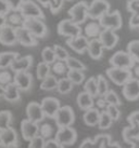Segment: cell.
Returning a JSON list of instances; mask_svg holds the SVG:
<instances>
[{
	"instance_id": "1",
	"label": "cell",
	"mask_w": 139,
	"mask_h": 148,
	"mask_svg": "<svg viewBox=\"0 0 139 148\" xmlns=\"http://www.w3.org/2000/svg\"><path fill=\"white\" fill-rule=\"evenodd\" d=\"M110 3L106 0H92L91 3L88 4L87 14L91 20L99 21L106 13L110 12Z\"/></svg>"
},
{
	"instance_id": "2",
	"label": "cell",
	"mask_w": 139,
	"mask_h": 148,
	"mask_svg": "<svg viewBox=\"0 0 139 148\" xmlns=\"http://www.w3.org/2000/svg\"><path fill=\"white\" fill-rule=\"evenodd\" d=\"M99 23L103 29H111V30L115 32L122 27V15L117 10L113 11V12H108L99 20Z\"/></svg>"
},
{
	"instance_id": "3",
	"label": "cell",
	"mask_w": 139,
	"mask_h": 148,
	"mask_svg": "<svg viewBox=\"0 0 139 148\" xmlns=\"http://www.w3.org/2000/svg\"><path fill=\"white\" fill-rule=\"evenodd\" d=\"M23 27L27 29L35 38H44L48 34L47 25L44 20L40 18H26Z\"/></svg>"
},
{
	"instance_id": "4",
	"label": "cell",
	"mask_w": 139,
	"mask_h": 148,
	"mask_svg": "<svg viewBox=\"0 0 139 148\" xmlns=\"http://www.w3.org/2000/svg\"><path fill=\"white\" fill-rule=\"evenodd\" d=\"M110 64L111 67H116V68H122V69H131V67L135 64V61L127 53V51H117L111 56Z\"/></svg>"
},
{
	"instance_id": "5",
	"label": "cell",
	"mask_w": 139,
	"mask_h": 148,
	"mask_svg": "<svg viewBox=\"0 0 139 148\" xmlns=\"http://www.w3.org/2000/svg\"><path fill=\"white\" fill-rule=\"evenodd\" d=\"M106 76L116 86H124L125 83L133 78L131 69H122L116 67H110L106 69Z\"/></svg>"
},
{
	"instance_id": "6",
	"label": "cell",
	"mask_w": 139,
	"mask_h": 148,
	"mask_svg": "<svg viewBox=\"0 0 139 148\" xmlns=\"http://www.w3.org/2000/svg\"><path fill=\"white\" fill-rule=\"evenodd\" d=\"M87 10H88V3L86 1H79L70 9L69 14L71 16L70 20L77 25L84 24L88 17Z\"/></svg>"
},
{
	"instance_id": "7",
	"label": "cell",
	"mask_w": 139,
	"mask_h": 148,
	"mask_svg": "<svg viewBox=\"0 0 139 148\" xmlns=\"http://www.w3.org/2000/svg\"><path fill=\"white\" fill-rule=\"evenodd\" d=\"M54 121L58 127H71L75 121V114L71 106H61L54 117Z\"/></svg>"
},
{
	"instance_id": "8",
	"label": "cell",
	"mask_w": 139,
	"mask_h": 148,
	"mask_svg": "<svg viewBox=\"0 0 139 148\" xmlns=\"http://www.w3.org/2000/svg\"><path fill=\"white\" fill-rule=\"evenodd\" d=\"M83 33L81 26L75 24L71 20H63L58 24V34L64 37L75 38L81 36Z\"/></svg>"
},
{
	"instance_id": "9",
	"label": "cell",
	"mask_w": 139,
	"mask_h": 148,
	"mask_svg": "<svg viewBox=\"0 0 139 148\" xmlns=\"http://www.w3.org/2000/svg\"><path fill=\"white\" fill-rule=\"evenodd\" d=\"M20 11L25 18H45V14L41 8L33 0H24L20 8Z\"/></svg>"
},
{
	"instance_id": "10",
	"label": "cell",
	"mask_w": 139,
	"mask_h": 148,
	"mask_svg": "<svg viewBox=\"0 0 139 148\" xmlns=\"http://www.w3.org/2000/svg\"><path fill=\"white\" fill-rule=\"evenodd\" d=\"M56 140L63 146L73 145L77 140V132L72 127H59L56 133Z\"/></svg>"
},
{
	"instance_id": "11",
	"label": "cell",
	"mask_w": 139,
	"mask_h": 148,
	"mask_svg": "<svg viewBox=\"0 0 139 148\" xmlns=\"http://www.w3.org/2000/svg\"><path fill=\"white\" fill-rule=\"evenodd\" d=\"M41 108H42V111L45 114L46 117L48 118H53L56 115L58 114L59 109L61 108V104H60V101L56 97H45V99L41 101Z\"/></svg>"
},
{
	"instance_id": "12",
	"label": "cell",
	"mask_w": 139,
	"mask_h": 148,
	"mask_svg": "<svg viewBox=\"0 0 139 148\" xmlns=\"http://www.w3.org/2000/svg\"><path fill=\"white\" fill-rule=\"evenodd\" d=\"M13 83L20 89V91H28L33 84V76L28 71L15 73Z\"/></svg>"
},
{
	"instance_id": "13",
	"label": "cell",
	"mask_w": 139,
	"mask_h": 148,
	"mask_svg": "<svg viewBox=\"0 0 139 148\" xmlns=\"http://www.w3.org/2000/svg\"><path fill=\"white\" fill-rule=\"evenodd\" d=\"M98 39L101 42L103 49L106 50L113 49L119 42V36L116 35L114 30H111V29H103Z\"/></svg>"
},
{
	"instance_id": "14",
	"label": "cell",
	"mask_w": 139,
	"mask_h": 148,
	"mask_svg": "<svg viewBox=\"0 0 139 148\" xmlns=\"http://www.w3.org/2000/svg\"><path fill=\"white\" fill-rule=\"evenodd\" d=\"M26 115H27V119L36 123L41 122L46 117L42 111L41 105L37 102H31L26 106Z\"/></svg>"
},
{
	"instance_id": "15",
	"label": "cell",
	"mask_w": 139,
	"mask_h": 148,
	"mask_svg": "<svg viewBox=\"0 0 139 148\" xmlns=\"http://www.w3.org/2000/svg\"><path fill=\"white\" fill-rule=\"evenodd\" d=\"M123 95L128 101L139 99V80L131 78L123 86Z\"/></svg>"
},
{
	"instance_id": "16",
	"label": "cell",
	"mask_w": 139,
	"mask_h": 148,
	"mask_svg": "<svg viewBox=\"0 0 139 148\" xmlns=\"http://www.w3.org/2000/svg\"><path fill=\"white\" fill-rule=\"evenodd\" d=\"M39 125L36 122H33L28 119H24L21 122V132L25 140H31L38 135Z\"/></svg>"
},
{
	"instance_id": "17",
	"label": "cell",
	"mask_w": 139,
	"mask_h": 148,
	"mask_svg": "<svg viewBox=\"0 0 139 148\" xmlns=\"http://www.w3.org/2000/svg\"><path fill=\"white\" fill-rule=\"evenodd\" d=\"M0 143L7 145V146H10L12 148L17 147L19 136H17V131L11 127L0 131Z\"/></svg>"
},
{
	"instance_id": "18",
	"label": "cell",
	"mask_w": 139,
	"mask_h": 148,
	"mask_svg": "<svg viewBox=\"0 0 139 148\" xmlns=\"http://www.w3.org/2000/svg\"><path fill=\"white\" fill-rule=\"evenodd\" d=\"M66 45H69L73 51H75L76 53L83 54L84 52L87 51V48H88V45H89V39H87L84 35H81L78 37L67 39Z\"/></svg>"
},
{
	"instance_id": "19",
	"label": "cell",
	"mask_w": 139,
	"mask_h": 148,
	"mask_svg": "<svg viewBox=\"0 0 139 148\" xmlns=\"http://www.w3.org/2000/svg\"><path fill=\"white\" fill-rule=\"evenodd\" d=\"M17 33V40L19 43H21L24 47H35L38 45L37 38H35L29 33L25 27H20V28L15 29Z\"/></svg>"
},
{
	"instance_id": "20",
	"label": "cell",
	"mask_w": 139,
	"mask_h": 148,
	"mask_svg": "<svg viewBox=\"0 0 139 148\" xmlns=\"http://www.w3.org/2000/svg\"><path fill=\"white\" fill-rule=\"evenodd\" d=\"M25 20L26 18L20 10H17V11L10 10L8 14L6 15V25H8L14 29H17L24 26Z\"/></svg>"
},
{
	"instance_id": "21",
	"label": "cell",
	"mask_w": 139,
	"mask_h": 148,
	"mask_svg": "<svg viewBox=\"0 0 139 148\" xmlns=\"http://www.w3.org/2000/svg\"><path fill=\"white\" fill-rule=\"evenodd\" d=\"M82 30L83 33H84V36L87 39L91 40V39H97V38H99L101 32L103 30V28L101 27L99 21H94L92 20V21L86 23Z\"/></svg>"
},
{
	"instance_id": "22",
	"label": "cell",
	"mask_w": 139,
	"mask_h": 148,
	"mask_svg": "<svg viewBox=\"0 0 139 148\" xmlns=\"http://www.w3.org/2000/svg\"><path fill=\"white\" fill-rule=\"evenodd\" d=\"M17 42L15 29L6 25L0 30V43L3 45H14Z\"/></svg>"
},
{
	"instance_id": "23",
	"label": "cell",
	"mask_w": 139,
	"mask_h": 148,
	"mask_svg": "<svg viewBox=\"0 0 139 148\" xmlns=\"http://www.w3.org/2000/svg\"><path fill=\"white\" fill-rule=\"evenodd\" d=\"M32 65H33V56L26 55L24 58H17L12 63V65L10 66V68L15 74V73H21V71H27Z\"/></svg>"
},
{
	"instance_id": "24",
	"label": "cell",
	"mask_w": 139,
	"mask_h": 148,
	"mask_svg": "<svg viewBox=\"0 0 139 148\" xmlns=\"http://www.w3.org/2000/svg\"><path fill=\"white\" fill-rule=\"evenodd\" d=\"M111 142V136L108 134H100L95 137L94 140H91L90 138H86L82 143L85 148H103L104 144L110 143Z\"/></svg>"
},
{
	"instance_id": "25",
	"label": "cell",
	"mask_w": 139,
	"mask_h": 148,
	"mask_svg": "<svg viewBox=\"0 0 139 148\" xmlns=\"http://www.w3.org/2000/svg\"><path fill=\"white\" fill-rule=\"evenodd\" d=\"M87 52L89 56L94 60H99L102 58L103 54V47L98 38L97 39H91L89 40V45L87 48Z\"/></svg>"
},
{
	"instance_id": "26",
	"label": "cell",
	"mask_w": 139,
	"mask_h": 148,
	"mask_svg": "<svg viewBox=\"0 0 139 148\" xmlns=\"http://www.w3.org/2000/svg\"><path fill=\"white\" fill-rule=\"evenodd\" d=\"M129 123H131L129 127L123 130V138L128 144H131V140L139 138V123L135 121H131Z\"/></svg>"
},
{
	"instance_id": "27",
	"label": "cell",
	"mask_w": 139,
	"mask_h": 148,
	"mask_svg": "<svg viewBox=\"0 0 139 148\" xmlns=\"http://www.w3.org/2000/svg\"><path fill=\"white\" fill-rule=\"evenodd\" d=\"M77 105L83 110H88L95 106V97H92L87 92H81L77 95Z\"/></svg>"
},
{
	"instance_id": "28",
	"label": "cell",
	"mask_w": 139,
	"mask_h": 148,
	"mask_svg": "<svg viewBox=\"0 0 139 148\" xmlns=\"http://www.w3.org/2000/svg\"><path fill=\"white\" fill-rule=\"evenodd\" d=\"M20 89L14 83H10L7 86H4L3 97L8 102H10V103H15V102H17L20 99Z\"/></svg>"
},
{
	"instance_id": "29",
	"label": "cell",
	"mask_w": 139,
	"mask_h": 148,
	"mask_svg": "<svg viewBox=\"0 0 139 148\" xmlns=\"http://www.w3.org/2000/svg\"><path fill=\"white\" fill-rule=\"evenodd\" d=\"M99 118H100V111L96 108V107H92L88 110L85 111V114L83 116V119H84V122L89 125V127H95L97 125L99 122Z\"/></svg>"
},
{
	"instance_id": "30",
	"label": "cell",
	"mask_w": 139,
	"mask_h": 148,
	"mask_svg": "<svg viewBox=\"0 0 139 148\" xmlns=\"http://www.w3.org/2000/svg\"><path fill=\"white\" fill-rule=\"evenodd\" d=\"M17 58H19L17 52H1L0 53V69L9 68Z\"/></svg>"
},
{
	"instance_id": "31",
	"label": "cell",
	"mask_w": 139,
	"mask_h": 148,
	"mask_svg": "<svg viewBox=\"0 0 139 148\" xmlns=\"http://www.w3.org/2000/svg\"><path fill=\"white\" fill-rule=\"evenodd\" d=\"M58 80L56 76L49 75L46 79H44L40 83V89L45 91H52L56 90L58 86Z\"/></svg>"
},
{
	"instance_id": "32",
	"label": "cell",
	"mask_w": 139,
	"mask_h": 148,
	"mask_svg": "<svg viewBox=\"0 0 139 148\" xmlns=\"http://www.w3.org/2000/svg\"><path fill=\"white\" fill-rule=\"evenodd\" d=\"M50 68H51V73L53 74V76H63V75H66V73L69 71L65 62L58 61V60L50 65Z\"/></svg>"
},
{
	"instance_id": "33",
	"label": "cell",
	"mask_w": 139,
	"mask_h": 148,
	"mask_svg": "<svg viewBox=\"0 0 139 148\" xmlns=\"http://www.w3.org/2000/svg\"><path fill=\"white\" fill-rule=\"evenodd\" d=\"M66 78L73 84H81L85 80V74L84 71H79V70H69L66 73Z\"/></svg>"
},
{
	"instance_id": "34",
	"label": "cell",
	"mask_w": 139,
	"mask_h": 148,
	"mask_svg": "<svg viewBox=\"0 0 139 148\" xmlns=\"http://www.w3.org/2000/svg\"><path fill=\"white\" fill-rule=\"evenodd\" d=\"M73 86L74 84L70 81L69 79L66 78V77H63V78L58 80L57 90L60 94H67V93H70L72 91Z\"/></svg>"
},
{
	"instance_id": "35",
	"label": "cell",
	"mask_w": 139,
	"mask_h": 148,
	"mask_svg": "<svg viewBox=\"0 0 139 148\" xmlns=\"http://www.w3.org/2000/svg\"><path fill=\"white\" fill-rule=\"evenodd\" d=\"M84 91L90 94L92 97L98 96V88H97V78L90 77L84 84Z\"/></svg>"
},
{
	"instance_id": "36",
	"label": "cell",
	"mask_w": 139,
	"mask_h": 148,
	"mask_svg": "<svg viewBox=\"0 0 139 148\" xmlns=\"http://www.w3.org/2000/svg\"><path fill=\"white\" fill-rule=\"evenodd\" d=\"M41 58H42V62L48 64V65H51L56 62L57 58H56V53L53 51V48L46 47L45 49L41 51Z\"/></svg>"
},
{
	"instance_id": "37",
	"label": "cell",
	"mask_w": 139,
	"mask_h": 148,
	"mask_svg": "<svg viewBox=\"0 0 139 148\" xmlns=\"http://www.w3.org/2000/svg\"><path fill=\"white\" fill-rule=\"evenodd\" d=\"M65 64L67 66L69 70H79V71H85L86 70V66L84 63H82L79 60L70 56L65 61Z\"/></svg>"
},
{
	"instance_id": "38",
	"label": "cell",
	"mask_w": 139,
	"mask_h": 148,
	"mask_svg": "<svg viewBox=\"0 0 139 148\" xmlns=\"http://www.w3.org/2000/svg\"><path fill=\"white\" fill-rule=\"evenodd\" d=\"M14 75L12 74V70H9L8 68L0 69V86H7L10 83H13Z\"/></svg>"
},
{
	"instance_id": "39",
	"label": "cell",
	"mask_w": 139,
	"mask_h": 148,
	"mask_svg": "<svg viewBox=\"0 0 139 148\" xmlns=\"http://www.w3.org/2000/svg\"><path fill=\"white\" fill-rule=\"evenodd\" d=\"M51 73V68H50V65L48 64H46L44 62H40L38 65H37V68H36V76L37 78L39 79V80H44L46 79Z\"/></svg>"
},
{
	"instance_id": "40",
	"label": "cell",
	"mask_w": 139,
	"mask_h": 148,
	"mask_svg": "<svg viewBox=\"0 0 139 148\" xmlns=\"http://www.w3.org/2000/svg\"><path fill=\"white\" fill-rule=\"evenodd\" d=\"M12 112L9 110L0 111V131L4 129L10 127V124L12 122Z\"/></svg>"
},
{
	"instance_id": "41",
	"label": "cell",
	"mask_w": 139,
	"mask_h": 148,
	"mask_svg": "<svg viewBox=\"0 0 139 148\" xmlns=\"http://www.w3.org/2000/svg\"><path fill=\"white\" fill-rule=\"evenodd\" d=\"M53 132V127L50 123H42L39 125V129H38V135L42 137L45 140H50L51 136H52Z\"/></svg>"
},
{
	"instance_id": "42",
	"label": "cell",
	"mask_w": 139,
	"mask_h": 148,
	"mask_svg": "<svg viewBox=\"0 0 139 148\" xmlns=\"http://www.w3.org/2000/svg\"><path fill=\"white\" fill-rule=\"evenodd\" d=\"M127 53L135 62H139V40H133L127 45Z\"/></svg>"
},
{
	"instance_id": "43",
	"label": "cell",
	"mask_w": 139,
	"mask_h": 148,
	"mask_svg": "<svg viewBox=\"0 0 139 148\" xmlns=\"http://www.w3.org/2000/svg\"><path fill=\"white\" fill-rule=\"evenodd\" d=\"M113 123V120L110 116L108 115L106 111H101L100 112V118H99V122H98V127L99 129L101 130H108L109 127H111Z\"/></svg>"
},
{
	"instance_id": "44",
	"label": "cell",
	"mask_w": 139,
	"mask_h": 148,
	"mask_svg": "<svg viewBox=\"0 0 139 148\" xmlns=\"http://www.w3.org/2000/svg\"><path fill=\"white\" fill-rule=\"evenodd\" d=\"M97 88H98V96H104L108 93V91L110 90L109 83L102 75H99L97 77Z\"/></svg>"
},
{
	"instance_id": "45",
	"label": "cell",
	"mask_w": 139,
	"mask_h": 148,
	"mask_svg": "<svg viewBox=\"0 0 139 148\" xmlns=\"http://www.w3.org/2000/svg\"><path fill=\"white\" fill-rule=\"evenodd\" d=\"M53 48V51H54V53H56V58H57L58 61H62V62H65L66 60L70 58V54L69 52L66 51L63 47L59 45H54L52 47Z\"/></svg>"
},
{
	"instance_id": "46",
	"label": "cell",
	"mask_w": 139,
	"mask_h": 148,
	"mask_svg": "<svg viewBox=\"0 0 139 148\" xmlns=\"http://www.w3.org/2000/svg\"><path fill=\"white\" fill-rule=\"evenodd\" d=\"M104 99L109 105H115V106H120L121 105V99H120L119 95L115 93L113 90H109L104 96Z\"/></svg>"
},
{
	"instance_id": "47",
	"label": "cell",
	"mask_w": 139,
	"mask_h": 148,
	"mask_svg": "<svg viewBox=\"0 0 139 148\" xmlns=\"http://www.w3.org/2000/svg\"><path fill=\"white\" fill-rule=\"evenodd\" d=\"M106 111L108 112V115L110 116L113 121L120 119L121 117V111L119 109V106H115V105H108Z\"/></svg>"
},
{
	"instance_id": "48",
	"label": "cell",
	"mask_w": 139,
	"mask_h": 148,
	"mask_svg": "<svg viewBox=\"0 0 139 148\" xmlns=\"http://www.w3.org/2000/svg\"><path fill=\"white\" fill-rule=\"evenodd\" d=\"M126 7L133 15H139V0H128Z\"/></svg>"
},
{
	"instance_id": "49",
	"label": "cell",
	"mask_w": 139,
	"mask_h": 148,
	"mask_svg": "<svg viewBox=\"0 0 139 148\" xmlns=\"http://www.w3.org/2000/svg\"><path fill=\"white\" fill-rule=\"evenodd\" d=\"M45 144L46 140L39 135H37L36 137H34L33 140H29L28 148H45Z\"/></svg>"
},
{
	"instance_id": "50",
	"label": "cell",
	"mask_w": 139,
	"mask_h": 148,
	"mask_svg": "<svg viewBox=\"0 0 139 148\" xmlns=\"http://www.w3.org/2000/svg\"><path fill=\"white\" fill-rule=\"evenodd\" d=\"M95 105H96V108L101 112V111H106V107H108L109 104L106 103V101L104 99L103 96H97V99H96V102H95Z\"/></svg>"
},
{
	"instance_id": "51",
	"label": "cell",
	"mask_w": 139,
	"mask_h": 148,
	"mask_svg": "<svg viewBox=\"0 0 139 148\" xmlns=\"http://www.w3.org/2000/svg\"><path fill=\"white\" fill-rule=\"evenodd\" d=\"M6 2H7L10 10L17 11V10H20L21 5L24 2V0H6Z\"/></svg>"
},
{
	"instance_id": "52",
	"label": "cell",
	"mask_w": 139,
	"mask_h": 148,
	"mask_svg": "<svg viewBox=\"0 0 139 148\" xmlns=\"http://www.w3.org/2000/svg\"><path fill=\"white\" fill-rule=\"evenodd\" d=\"M45 148H64V146L60 144L56 138H50L46 140Z\"/></svg>"
},
{
	"instance_id": "53",
	"label": "cell",
	"mask_w": 139,
	"mask_h": 148,
	"mask_svg": "<svg viewBox=\"0 0 139 148\" xmlns=\"http://www.w3.org/2000/svg\"><path fill=\"white\" fill-rule=\"evenodd\" d=\"M9 11H10V9H9L6 0H0V14L6 16L9 13Z\"/></svg>"
},
{
	"instance_id": "54",
	"label": "cell",
	"mask_w": 139,
	"mask_h": 148,
	"mask_svg": "<svg viewBox=\"0 0 139 148\" xmlns=\"http://www.w3.org/2000/svg\"><path fill=\"white\" fill-rule=\"evenodd\" d=\"M129 27L139 28V15H131V20H129Z\"/></svg>"
},
{
	"instance_id": "55",
	"label": "cell",
	"mask_w": 139,
	"mask_h": 148,
	"mask_svg": "<svg viewBox=\"0 0 139 148\" xmlns=\"http://www.w3.org/2000/svg\"><path fill=\"white\" fill-rule=\"evenodd\" d=\"M131 76H133V78L139 80V62H135L134 66L131 67Z\"/></svg>"
},
{
	"instance_id": "56",
	"label": "cell",
	"mask_w": 139,
	"mask_h": 148,
	"mask_svg": "<svg viewBox=\"0 0 139 148\" xmlns=\"http://www.w3.org/2000/svg\"><path fill=\"white\" fill-rule=\"evenodd\" d=\"M127 121L128 122H131V121H135L137 123H139V110L138 111H134L131 112V115L127 117Z\"/></svg>"
},
{
	"instance_id": "57",
	"label": "cell",
	"mask_w": 139,
	"mask_h": 148,
	"mask_svg": "<svg viewBox=\"0 0 139 148\" xmlns=\"http://www.w3.org/2000/svg\"><path fill=\"white\" fill-rule=\"evenodd\" d=\"M103 148H121V146H120L117 143H106V144H104V146H103Z\"/></svg>"
},
{
	"instance_id": "58",
	"label": "cell",
	"mask_w": 139,
	"mask_h": 148,
	"mask_svg": "<svg viewBox=\"0 0 139 148\" xmlns=\"http://www.w3.org/2000/svg\"><path fill=\"white\" fill-rule=\"evenodd\" d=\"M6 26V16L0 14V30Z\"/></svg>"
},
{
	"instance_id": "59",
	"label": "cell",
	"mask_w": 139,
	"mask_h": 148,
	"mask_svg": "<svg viewBox=\"0 0 139 148\" xmlns=\"http://www.w3.org/2000/svg\"><path fill=\"white\" fill-rule=\"evenodd\" d=\"M131 148H139V138L131 140Z\"/></svg>"
},
{
	"instance_id": "60",
	"label": "cell",
	"mask_w": 139,
	"mask_h": 148,
	"mask_svg": "<svg viewBox=\"0 0 139 148\" xmlns=\"http://www.w3.org/2000/svg\"><path fill=\"white\" fill-rule=\"evenodd\" d=\"M3 94H4V88L0 86V97H2Z\"/></svg>"
},
{
	"instance_id": "61",
	"label": "cell",
	"mask_w": 139,
	"mask_h": 148,
	"mask_svg": "<svg viewBox=\"0 0 139 148\" xmlns=\"http://www.w3.org/2000/svg\"><path fill=\"white\" fill-rule=\"evenodd\" d=\"M0 148H12V147H10V146H7V145L2 144V143H0Z\"/></svg>"
}]
</instances>
